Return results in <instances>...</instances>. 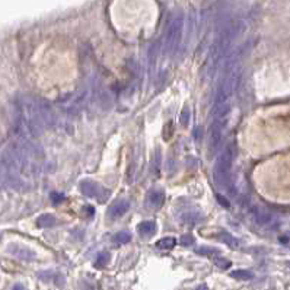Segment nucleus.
I'll return each mask as SVG.
<instances>
[{
  "label": "nucleus",
  "instance_id": "f257e3e1",
  "mask_svg": "<svg viewBox=\"0 0 290 290\" xmlns=\"http://www.w3.org/2000/svg\"><path fill=\"white\" fill-rule=\"evenodd\" d=\"M244 29H245V22L242 19H231L220 28L214 42L212 44L209 50V61H210L209 75L210 76H213L217 67H220L223 60L229 56L228 53L231 50V45L244 32Z\"/></svg>",
  "mask_w": 290,
  "mask_h": 290
},
{
  "label": "nucleus",
  "instance_id": "f03ea898",
  "mask_svg": "<svg viewBox=\"0 0 290 290\" xmlns=\"http://www.w3.org/2000/svg\"><path fill=\"white\" fill-rule=\"evenodd\" d=\"M235 146L228 145L225 147V150L220 153L214 171H213V181L217 187L220 188H228L232 182L229 181V169L232 166V162L235 159Z\"/></svg>",
  "mask_w": 290,
  "mask_h": 290
},
{
  "label": "nucleus",
  "instance_id": "7ed1b4c3",
  "mask_svg": "<svg viewBox=\"0 0 290 290\" xmlns=\"http://www.w3.org/2000/svg\"><path fill=\"white\" fill-rule=\"evenodd\" d=\"M182 26H184V18L181 13L174 16L168 25L166 34L163 37V53L166 56H172L175 50L179 45L181 37H182Z\"/></svg>",
  "mask_w": 290,
  "mask_h": 290
},
{
  "label": "nucleus",
  "instance_id": "20e7f679",
  "mask_svg": "<svg viewBox=\"0 0 290 290\" xmlns=\"http://www.w3.org/2000/svg\"><path fill=\"white\" fill-rule=\"evenodd\" d=\"M226 124V118L223 120H214L209 129V135H207V149H209V156H213L217 149L222 145V139H223V129Z\"/></svg>",
  "mask_w": 290,
  "mask_h": 290
},
{
  "label": "nucleus",
  "instance_id": "39448f33",
  "mask_svg": "<svg viewBox=\"0 0 290 290\" xmlns=\"http://www.w3.org/2000/svg\"><path fill=\"white\" fill-rule=\"evenodd\" d=\"M251 213L254 214L255 222L258 225H261V226H270L276 220V216L270 210H267L264 207L254 206V207H251Z\"/></svg>",
  "mask_w": 290,
  "mask_h": 290
},
{
  "label": "nucleus",
  "instance_id": "423d86ee",
  "mask_svg": "<svg viewBox=\"0 0 290 290\" xmlns=\"http://www.w3.org/2000/svg\"><path fill=\"white\" fill-rule=\"evenodd\" d=\"M7 251H9V254H12L13 257L19 258V260H23V261H31V260L35 258V252H34L32 250L23 247V245L12 244V245H9Z\"/></svg>",
  "mask_w": 290,
  "mask_h": 290
},
{
  "label": "nucleus",
  "instance_id": "0eeeda50",
  "mask_svg": "<svg viewBox=\"0 0 290 290\" xmlns=\"http://www.w3.org/2000/svg\"><path fill=\"white\" fill-rule=\"evenodd\" d=\"M160 42H162V41H159V39L155 41V42L150 45L149 51H147V67H149V73H150V75H153L155 67H156V64H157V60H159Z\"/></svg>",
  "mask_w": 290,
  "mask_h": 290
},
{
  "label": "nucleus",
  "instance_id": "6e6552de",
  "mask_svg": "<svg viewBox=\"0 0 290 290\" xmlns=\"http://www.w3.org/2000/svg\"><path fill=\"white\" fill-rule=\"evenodd\" d=\"M80 191L88 195V197H94L98 200V194H102V193H108V190H105L104 187L92 182V181H86V182H82L80 184Z\"/></svg>",
  "mask_w": 290,
  "mask_h": 290
},
{
  "label": "nucleus",
  "instance_id": "1a4fd4ad",
  "mask_svg": "<svg viewBox=\"0 0 290 290\" xmlns=\"http://www.w3.org/2000/svg\"><path fill=\"white\" fill-rule=\"evenodd\" d=\"M129 201H124V200H120L117 201L116 204H113V207L110 209V216L113 219H118V217H123L127 212H129Z\"/></svg>",
  "mask_w": 290,
  "mask_h": 290
},
{
  "label": "nucleus",
  "instance_id": "9d476101",
  "mask_svg": "<svg viewBox=\"0 0 290 290\" xmlns=\"http://www.w3.org/2000/svg\"><path fill=\"white\" fill-rule=\"evenodd\" d=\"M139 233L143 236V238H150L156 233V223L152 222V220H147V222H142L139 225Z\"/></svg>",
  "mask_w": 290,
  "mask_h": 290
},
{
  "label": "nucleus",
  "instance_id": "9b49d317",
  "mask_svg": "<svg viewBox=\"0 0 290 290\" xmlns=\"http://www.w3.org/2000/svg\"><path fill=\"white\" fill-rule=\"evenodd\" d=\"M163 200H165V195L162 191L159 190H155V191H150L149 195H147V203L153 207H159L163 204Z\"/></svg>",
  "mask_w": 290,
  "mask_h": 290
},
{
  "label": "nucleus",
  "instance_id": "f8f14e48",
  "mask_svg": "<svg viewBox=\"0 0 290 290\" xmlns=\"http://www.w3.org/2000/svg\"><path fill=\"white\" fill-rule=\"evenodd\" d=\"M54 223H56V219H54V216H51V214H42V216H39L38 220H37V225H38L39 228H50V226H53Z\"/></svg>",
  "mask_w": 290,
  "mask_h": 290
},
{
  "label": "nucleus",
  "instance_id": "ddd939ff",
  "mask_svg": "<svg viewBox=\"0 0 290 290\" xmlns=\"http://www.w3.org/2000/svg\"><path fill=\"white\" fill-rule=\"evenodd\" d=\"M176 245V239L175 238H163L160 241L156 242V247L160 250H172Z\"/></svg>",
  "mask_w": 290,
  "mask_h": 290
},
{
  "label": "nucleus",
  "instance_id": "4468645a",
  "mask_svg": "<svg viewBox=\"0 0 290 290\" xmlns=\"http://www.w3.org/2000/svg\"><path fill=\"white\" fill-rule=\"evenodd\" d=\"M231 277L238 279V280H251L252 279V273L248 270H235L231 273Z\"/></svg>",
  "mask_w": 290,
  "mask_h": 290
},
{
  "label": "nucleus",
  "instance_id": "2eb2a0df",
  "mask_svg": "<svg viewBox=\"0 0 290 290\" xmlns=\"http://www.w3.org/2000/svg\"><path fill=\"white\" fill-rule=\"evenodd\" d=\"M132 239V235H130V232H127V231H123V232H118L116 236H114V242L117 244V245H121V244H127L129 241Z\"/></svg>",
  "mask_w": 290,
  "mask_h": 290
},
{
  "label": "nucleus",
  "instance_id": "dca6fc26",
  "mask_svg": "<svg viewBox=\"0 0 290 290\" xmlns=\"http://www.w3.org/2000/svg\"><path fill=\"white\" fill-rule=\"evenodd\" d=\"M198 220H200V219H198V217H197V214H194V213H187V214H184V216H182V222H184V223H187V225H190V226L195 225Z\"/></svg>",
  "mask_w": 290,
  "mask_h": 290
},
{
  "label": "nucleus",
  "instance_id": "f3484780",
  "mask_svg": "<svg viewBox=\"0 0 290 290\" xmlns=\"http://www.w3.org/2000/svg\"><path fill=\"white\" fill-rule=\"evenodd\" d=\"M220 238H222V241H223L225 244H228V245H231V247H238V244H239L233 236H231V235L226 233V232H223V233L220 235Z\"/></svg>",
  "mask_w": 290,
  "mask_h": 290
},
{
  "label": "nucleus",
  "instance_id": "a211bd4d",
  "mask_svg": "<svg viewBox=\"0 0 290 290\" xmlns=\"http://www.w3.org/2000/svg\"><path fill=\"white\" fill-rule=\"evenodd\" d=\"M110 263V254L108 252H102L99 257H98V260L95 261V266L97 267H104V266H107Z\"/></svg>",
  "mask_w": 290,
  "mask_h": 290
},
{
  "label": "nucleus",
  "instance_id": "6ab92c4d",
  "mask_svg": "<svg viewBox=\"0 0 290 290\" xmlns=\"http://www.w3.org/2000/svg\"><path fill=\"white\" fill-rule=\"evenodd\" d=\"M179 121H181L182 126H188V123H190V110H188V107H184V108H182Z\"/></svg>",
  "mask_w": 290,
  "mask_h": 290
},
{
  "label": "nucleus",
  "instance_id": "aec40b11",
  "mask_svg": "<svg viewBox=\"0 0 290 290\" xmlns=\"http://www.w3.org/2000/svg\"><path fill=\"white\" fill-rule=\"evenodd\" d=\"M198 254H203V255H213V254H217L219 251L216 248H209V247H201L197 250Z\"/></svg>",
  "mask_w": 290,
  "mask_h": 290
},
{
  "label": "nucleus",
  "instance_id": "412c9836",
  "mask_svg": "<svg viewBox=\"0 0 290 290\" xmlns=\"http://www.w3.org/2000/svg\"><path fill=\"white\" fill-rule=\"evenodd\" d=\"M214 264L217 266V267H220V269H229L231 267V261H228V260H225V258H216L214 260Z\"/></svg>",
  "mask_w": 290,
  "mask_h": 290
},
{
  "label": "nucleus",
  "instance_id": "4be33fe9",
  "mask_svg": "<svg viewBox=\"0 0 290 290\" xmlns=\"http://www.w3.org/2000/svg\"><path fill=\"white\" fill-rule=\"evenodd\" d=\"M216 198H217V201L220 203V206H223V207H229L231 204H229V200H226L223 195H220V194H216Z\"/></svg>",
  "mask_w": 290,
  "mask_h": 290
},
{
  "label": "nucleus",
  "instance_id": "5701e85b",
  "mask_svg": "<svg viewBox=\"0 0 290 290\" xmlns=\"http://www.w3.org/2000/svg\"><path fill=\"white\" fill-rule=\"evenodd\" d=\"M51 200H53L54 203H61V201L64 200V195H61V194H58V193H53V194H51Z\"/></svg>",
  "mask_w": 290,
  "mask_h": 290
},
{
  "label": "nucleus",
  "instance_id": "b1692460",
  "mask_svg": "<svg viewBox=\"0 0 290 290\" xmlns=\"http://www.w3.org/2000/svg\"><path fill=\"white\" fill-rule=\"evenodd\" d=\"M181 242H182L184 245H191V244L194 242V238H193V236H190V235H185V236H182V238H181Z\"/></svg>",
  "mask_w": 290,
  "mask_h": 290
},
{
  "label": "nucleus",
  "instance_id": "393cba45",
  "mask_svg": "<svg viewBox=\"0 0 290 290\" xmlns=\"http://www.w3.org/2000/svg\"><path fill=\"white\" fill-rule=\"evenodd\" d=\"M12 290H25V288H23L22 285H15V286H13V289H12Z\"/></svg>",
  "mask_w": 290,
  "mask_h": 290
}]
</instances>
